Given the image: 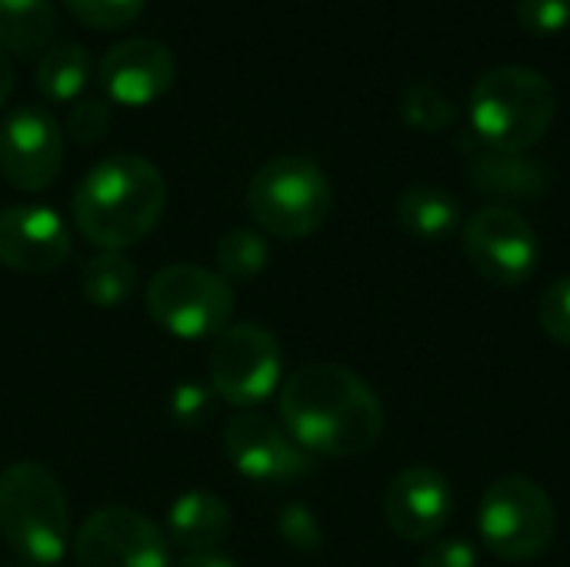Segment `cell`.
Instances as JSON below:
<instances>
[{
  "instance_id": "52a82bcc",
  "label": "cell",
  "mask_w": 570,
  "mask_h": 567,
  "mask_svg": "<svg viewBox=\"0 0 570 567\" xmlns=\"http://www.w3.org/2000/svg\"><path fill=\"white\" fill-rule=\"evenodd\" d=\"M144 304L150 321L167 334L184 341H204L230 328L234 291L220 274L207 267L170 264L150 277Z\"/></svg>"
},
{
  "instance_id": "2e32d148",
  "label": "cell",
  "mask_w": 570,
  "mask_h": 567,
  "mask_svg": "<svg viewBox=\"0 0 570 567\" xmlns=\"http://www.w3.org/2000/svg\"><path fill=\"white\" fill-rule=\"evenodd\" d=\"M461 150H464L468 177L481 194H494V197H508V201H531L551 187L548 167L528 154L488 147L474 134L461 137Z\"/></svg>"
},
{
  "instance_id": "e0dca14e",
  "label": "cell",
  "mask_w": 570,
  "mask_h": 567,
  "mask_svg": "<svg viewBox=\"0 0 570 567\" xmlns=\"http://www.w3.org/2000/svg\"><path fill=\"white\" fill-rule=\"evenodd\" d=\"M227 535L230 508L224 498L210 491H187L167 511V538L187 555L217 551V545H224Z\"/></svg>"
},
{
  "instance_id": "d4e9b609",
  "label": "cell",
  "mask_w": 570,
  "mask_h": 567,
  "mask_svg": "<svg viewBox=\"0 0 570 567\" xmlns=\"http://www.w3.org/2000/svg\"><path fill=\"white\" fill-rule=\"evenodd\" d=\"M538 324L554 344L570 348V274L544 291L538 304Z\"/></svg>"
},
{
  "instance_id": "8992f818",
  "label": "cell",
  "mask_w": 570,
  "mask_h": 567,
  "mask_svg": "<svg viewBox=\"0 0 570 567\" xmlns=\"http://www.w3.org/2000/svg\"><path fill=\"white\" fill-rule=\"evenodd\" d=\"M478 531L494 558L518 565L551 548L558 531V511L551 495L538 481L524 475H508L484 491Z\"/></svg>"
},
{
  "instance_id": "cb8c5ba5",
  "label": "cell",
  "mask_w": 570,
  "mask_h": 567,
  "mask_svg": "<svg viewBox=\"0 0 570 567\" xmlns=\"http://www.w3.org/2000/svg\"><path fill=\"white\" fill-rule=\"evenodd\" d=\"M147 0H63V7L90 30H120L140 17Z\"/></svg>"
},
{
  "instance_id": "f1b7e54d",
  "label": "cell",
  "mask_w": 570,
  "mask_h": 567,
  "mask_svg": "<svg viewBox=\"0 0 570 567\" xmlns=\"http://www.w3.org/2000/svg\"><path fill=\"white\" fill-rule=\"evenodd\" d=\"M284 535L301 545V548H317L321 545V531L314 525V518L307 515V508H287L284 515Z\"/></svg>"
},
{
  "instance_id": "44dd1931",
  "label": "cell",
  "mask_w": 570,
  "mask_h": 567,
  "mask_svg": "<svg viewBox=\"0 0 570 567\" xmlns=\"http://www.w3.org/2000/svg\"><path fill=\"white\" fill-rule=\"evenodd\" d=\"M137 291V264L120 251H100L80 271V294L94 307H120Z\"/></svg>"
},
{
  "instance_id": "5bb4252c",
  "label": "cell",
  "mask_w": 570,
  "mask_h": 567,
  "mask_svg": "<svg viewBox=\"0 0 570 567\" xmlns=\"http://www.w3.org/2000/svg\"><path fill=\"white\" fill-rule=\"evenodd\" d=\"M100 87L114 104L124 107H147L160 100L177 77V60L174 53L147 37L114 43L97 67Z\"/></svg>"
},
{
  "instance_id": "d6986e66",
  "label": "cell",
  "mask_w": 570,
  "mask_h": 567,
  "mask_svg": "<svg viewBox=\"0 0 570 567\" xmlns=\"http://www.w3.org/2000/svg\"><path fill=\"white\" fill-rule=\"evenodd\" d=\"M57 30L50 0H0V50L37 53L50 43Z\"/></svg>"
},
{
  "instance_id": "ac0fdd59",
  "label": "cell",
  "mask_w": 570,
  "mask_h": 567,
  "mask_svg": "<svg viewBox=\"0 0 570 567\" xmlns=\"http://www.w3.org/2000/svg\"><path fill=\"white\" fill-rule=\"evenodd\" d=\"M397 224L417 241H444L461 224V204L451 190L434 184H411L397 197Z\"/></svg>"
},
{
  "instance_id": "4316f807",
  "label": "cell",
  "mask_w": 570,
  "mask_h": 567,
  "mask_svg": "<svg viewBox=\"0 0 570 567\" xmlns=\"http://www.w3.org/2000/svg\"><path fill=\"white\" fill-rule=\"evenodd\" d=\"M518 20L538 37H551L570 27V0H518Z\"/></svg>"
},
{
  "instance_id": "1f68e13d",
  "label": "cell",
  "mask_w": 570,
  "mask_h": 567,
  "mask_svg": "<svg viewBox=\"0 0 570 567\" xmlns=\"http://www.w3.org/2000/svg\"><path fill=\"white\" fill-rule=\"evenodd\" d=\"M10 90H13V63H10V57L0 50V107L7 104Z\"/></svg>"
},
{
  "instance_id": "8fae6325",
  "label": "cell",
  "mask_w": 570,
  "mask_h": 567,
  "mask_svg": "<svg viewBox=\"0 0 570 567\" xmlns=\"http://www.w3.org/2000/svg\"><path fill=\"white\" fill-rule=\"evenodd\" d=\"M63 164L60 124L43 107H17L0 124V174L10 187L37 194L50 187Z\"/></svg>"
},
{
  "instance_id": "f546056e",
  "label": "cell",
  "mask_w": 570,
  "mask_h": 567,
  "mask_svg": "<svg viewBox=\"0 0 570 567\" xmlns=\"http://www.w3.org/2000/svg\"><path fill=\"white\" fill-rule=\"evenodd\" d=\"M174 414H177L187 428L197 424V421H204V418H207V394H204L197 384L180 388L177 398H174Z\"/></svg>"
},
{
  "instance_id": "7a4b0ae2",
  "label": "cell",
  "mask_w": 570,
  "mask_h": 567,
  "mask_svg": "<svg viewBox=\"0 0 570 567\" xmlns=\"http://www.w3.org/2000/svg\"><path fill=\"white\" fill-rule=\"evenodd\" d=\"M167 207L164 174L137 154H114L90 167L73 190V224L100 251L144 241Z\"/></svg>"
},
{
  "instance_id": "7c38bea8",
  "label": "cell",
  "mask_w": 570,
  "mask_h": 567,
  "mask_svg": "<svg viewBox=\"0 0 570 567\" xmlns=\"http://www.w3.org/2000/svg\"><path fill=\"white\" fill-rule=\"evenodd\" d=\"M224 454L254 485H287L314 471V454L264 414H237L224 428Z\"/></svg>"
},
{
  "instance_id": "ffe728a7",
  "label": "cell",
  "mask_w": 570,
  "mask_h": 567,
  "mask_svg": "<svg viewBox=\"0 0 570 567\" xmlns=\"http://www.w3.org/2000/svg\"><path fill=\"white\" fill-rule=\"evenodd\" d=\"M90 74H94L90 53L80 43H60V47H50L43 53V60L37 63L33 80H37V90L47 100L67 104V100H77L87 90Z\"/></svg>"
},
{
  "instance_id": "83f0119b",
  "label": "cell",
  "mask_w": 570,
  "mask_h": 567,
  "mask_svg": "<svg viewBox=\"0 0 570 567\" xmlns=\"http://www.w3.org/2000/svg\"><path fill=\"white\" fill-rule=\"evenodd\" d=\"M421 567H478V551L464 538H441L424 551Z\"/></svg>"
},
{
  "instance_id": "9c48e42d",
  "label": "cell",
  "mask_w": 570,
  "mask_h": 567,
  "mask_svg": "<svg viewBox=\"0 0 570 567\" xmlns=\"http://www.w3.org/2000/svg\"><path fill=\"white\" fill-rule=\"evenodd\" d=\"M464 257L491 284H528L541 264V241L528 217L508 204H488L464 224Z\"/></svg>"
},
{
  "instance_id": "ba28073f",
  "label": "cell",
  "mask_w": 570,
  "mask_h": 567,
  "mask_svg": "<svg viewBox=\"0 0 570 567\" xmlns=\"http://www.w3.org/2000/svg\"><path fill=\"white\" fill-rule=\"evenodd\" d=\"M210 388L230 408H254L281 384V344L267 328L230 324L217 334L210 351Z\"/></svg>"
},
{
  "instance_id": "6da1fadb",
  "label": "cell",
  "mask_w": 570,
  "mask_h": 567,
  "mask_svg": "<svg viewBox=\"0 0 570 567\" xmlns=\"http://www.w3.org/2000/svg\"><path fill=\"white\" fill-rule=\"evenodd\" d=\"M284 431L317 458H357L384 431V408L374 388L341 364H307L281 388Z\"/></svg>"
},
{
  "instance_id": "9a60e30c",
  "label": "cell",
  "mask_w": 570,
  "mask_h": 567,
  "mask_svg": "<svg viewBox=\"0 0 570 567\" xmlns=\"http://www.w3.org/2000/svg\"><path fill=\"white\" fill-rule=\"evenodd\" d=\"M454 515L451 481L434 468H404L384 491V518L404 541L438 538Z\"/></svg>"
},
{
  "instance_id": "4dcf8cb0",
  "label": "cell",
  "mask_w": 570,
  "mask_h": 567,
  "mask_svg": "<svg viewBox=\"0 0 570 567\" xmlns=\"http://www.w3.org/2000/svg\"><path fill=\"white\" fill-rule=\"evenodd\" d=\"M177 567H237L227 555L220 551H200V555H187Z\"/></svg>"
},
{
  "instance_id": "3957f363",
  "label": "cell",
  "mask_w": 570,
  "mask_h": 567,
  "mask_svg": "<svg viewBox=\"0 0 570 567\" xmlns=\"http://www.w3.org/2000/svg\"><path fill=\"white\" fill-rule=\"evenodd\" d=\"M0 535L30 567H53L70 548V508L60 481L37 461L0 471Z\"/></svg>"
},
{
  "instance_id": "484cf974",
  "label": "cell",
  "mask_w": 570,
  "mask_h": 567,
  "mask_svg": "<svg viewBox=\"0 0 570 567\" xmlns=\"http://www.w3.org/2000/svg\"><path fill=\"white\" fill-rule=\"evenodd\" d=\"M110 120H114L110 104H104L97 97H80L67 114V134L77 144H97L110 130Z\"/></svg>"
},
{
  "instance_id": "30bf717a",
  "label": "cell",
  "mask_w": 570,
  "mask_h": 567,
  "mask_svg": "<svg viewBox=\"0 0 570 567\" xmlns=\"http://www.w3.org/2000/svg\"><path fill=\"white\" fill-rule=\"evenodd\" d=\"M73 567H167V541L140 511L110 505L80 525Z\"/></svg>"
},
{
  "instance_id": "603a6c76",
  "label": "cell",
  "mask_w": 570,
  "mask_h": 567,
  "mask_svg": "<svg viewBox=\"0 0 570 567\" xmlns=\"http://www.w3.org/2000/svg\"><path fill=\"white\" fill-rule=\"evenodd\" d=\"M401 117L424 134H441L458 124V107L444 90L431 84H411L401 94Z\"/></svg>"
},
{
  "instance_id": "277c9868",
  "label": "cell",
  "mask_w": 570,
  "mask_h": 567,
  "mask_svg": "<svg viewBox=\"0 0 570 567\" xmlns=\"http://www.w3.org/2000/svg\"><path fill=\"white\" fill-rule=\"evenodd\" d=\"M558 97L554 84L521 63H504L488 70L468 100L471 134L498 150L524 154L554 124Z\"/></svg>"
},
{
  "instance_id": "7402d4cb",
  "label": "cell",
  "mask_w": 570,
  "mask_h": 567,
  "mask_svg": "<svg viewBox=\"0 0 570 567\" xmlns=\"http://www.w3.org/2000/svg\"><path fill=\"white\" fill-rule=\"evenodd\" d=\"M271 261V247L257 231H227L217 244V267L224 281H254Z\"/></svg>"
},
{
  "instance_id": "4fadbf2b",
  "label": "cell",
  "mask_w": 570,
  "mask_h": 567,
  "mask_svg": "<svg viewBox=\"0 0 570 567\" xmlns=\"http://www.w3.org/2000/svg\"><path fill=\"white\" fill-rule=\"evenodd\" d=\"M70 231L63 217L40 204L0 211V264L13 274H50L70 257Z\"/></svg>"
},
{
  "instance_id": "5b68a950",
  "label": "cell",
  "mask_w": 570,
  "mask_h": 567,
  "mask_svg": "<svg viewBox=\"0 0 570 567\" xmlns=\"http://www.w3.org/2000/svg\"><path fill=\"white\" fill-rule=\"evenodd\" d=\"M334 207V190L327 174L297 154L274 157L261 164L247 184V211L261 231L281 241H301L324 227Z\"/></svg>"
}]
</instances>
